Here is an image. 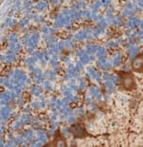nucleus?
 <instances>
[{
  "instance_id": "1",
  "label": "nucleus",
  "mask_w": 143,
  "mask_h": 147,
  "mask_svg": "<svg viewBox=\"0 0 143 147\" xmlns=\"http://www.w3.org/2000/svg\"><path fill=\"white\" fill-rule=\"evenodd\" d=\"M133 68L138 72H143V56H138L133 60Z\"/></svg>"
},
{
  "instance_id": "2",
  "label": "nucleus",
  "mask_w": 143,
  "mask_h": 147,
  "mask_svg": "<svg viewBox=\"0 0 143 147\" xmlns=\"http://www.w3.org/2000/svg\"><path fill=\"white\" fill-rule=\"evenodd\" d=\"M133 84H135V82H133V78L131 76V75H128L126 78H124L123 80V86L124 87H126V88L130 89L132 86H133Z\"/></svg>"
}]
</instances>
